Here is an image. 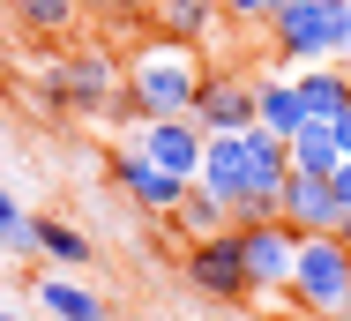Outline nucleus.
<instances>
[{
    "instance_id": "14",
    "label": "nucleus",
    "mask_w": 351,
    "mask_h": 321,
    "mask_svg": "<svg viewBox=\"0 0 351 321\" xmlns=\"http://www.w3.org/2000/svg\"><path fill=\"white\" fill-rule=\"evenodd\" d=\"M30 232H38V261H45V269H82V261L97 254V247H90V232H82V224H68V217H30Z\"/></svg>"
},
{
    "instance_id": "6",
    "label": "nucleus",
    "mask_w": 351,
    "mask_h": 321,
    "mask_svg": "<svg viewBox=\"0 0 351 321\" xmlns=\"http://www.w3.org/2000/svg\"><path fill=\"white\" fill-rule=\"evenodd\" d=\"M195 187H210L224 209H232V224L254 209V157H247V134H210L202 142V172H195Z\"/></svg>"
},
{
    "instance_id": "10",
    "label": "nucleus",
    "mask_w": 351,
    "mask_h": 321,
    "mask_svg": "<svg viewBox=\"0 0 351 321\" xmlns=\"http://www.w3.org/2000/svg\"><path fill=\"white\" fill-rule=\"evenodd\" d=\"M202 142H210V134L195 128V120H142L135 128V150L157 165V172L187 180V187H195V172H202Z\"/></svg>"
},
{
    "instance_id": "20",
    "label": "nucleus",
    "mask_w": 351,
    "mask_h": 321,
    "mask_svg": "<svg viewBox=\"0 0 351 321\" xmlns=\"http://www.w3.org/2000/svg\"><path fill=\"white\" fill-rule=\"evenodd\" d=\"M277 8H284V0H224V23H239V30H269Z\"/></svg>"
},
{
    "instance_id": "11",
    "label": "nucleus",
    "mask_w": 351,
    "mask_h": 321,
    "mask_svg": "<svg viewBox=\"0 0 351 321\" xmlns=\"http://www.w3.org/2000/svg\"><path fill=\"white\" fill-rule=\"evenodd\" d=\"M277 217L299 232V239H337V224H344V209H337V194H329V180H284L277 194Z\"/></svg>"
},
{
    "instance_id": "27",
    "label": "nucleus",
    "mask_w": 351,
    "mask_h": 321,
    "mask_svg": "<svg viewBox=\"0 0 351 321\" xmlns=\"http://www.w3.org/2000/svg\"><path fill=\"white\" fill-rule=\"evenodd\" d=\"M337 239H344V247H351V209H344V224H337Z\"/></svg>"
},
{
    "instance_id": "22",
    "label": "nucleus",
    "mask_w": 351,
    "mask_h": 321,
    "mask_svg": "<svg viewBox=\"0 0 351 321\" xmlns=\"http://www.w3.org/2000/svg\"><path fill=\"white\" fill-rule=\"evenodd\" d=\"M142 8H149V0H82V15H105V23H128Z\"/></svg>"
},
{
    "instance_id": "21",
    "label": "nucleus",
    "mask_w": 351,
    "mask_h": 321,
    "mask_svg": "<svg viewBox=\"0 0 351 321\" xmlns=\"http://www.w3.org/2000/svg\"><path fill=\"white\" fill-rule=\"evenodd\" d=\"M0 254H8V261H38V232H30V217H23L15 232H0Z\"/></svg>"
},
{
    "instance_id": "29",
    "label": "nucleus",
    "mask_w": 351,
    "mask_h": 321,
    "mask_svg": "<svg viewBox=\"0 0 351 321\" xmlns=\"http://www.w3.org/2000/svg\"><path fill=\"white\" fill-rule=\"evenodd\" d=\"M337 321H351V299H344V314H337Z\"/></svg>"
},
{
    "instance_id": "23",
    "label": "nucleus",
    "mask_w": 351,
    "mask_h": 321,
    "mask_svg": "<svg viewBox=\"0 0 351 321\" xmlns=\"http://www.w3.org/2000/svg\"><path fill=\"white\" fill-rule=\"evenodd\" d=\"M329 194H337V209H351V157L337 165V172H329Z\"/></svg>"
},
{
    "instance_id": "28",
    "label": "nucleus",
    "mask_w": 351,
    "mask_h": 321,
    "mask_svg": "<svg viewBox=\"0 0 351 321\" xmlns=\"http://www.w3.org/2000/svg\"><path fill=\"white\" fill-rule=\"evenodd\" d=\"M0 321H30V314H15V307H0Z\"/></svg>"
},
{
    "instance_id": "7",
    "label": "nucleus",
    "mask_w": 351,
    "mask_h": 321,
    "mask_svg": "<svg viewBox=\"0 0 351 321\" xmlns=\"http://www.w3.org/2000/svg\"><path fill=\"white\" fill-rule=\"evenodd\" d=\"M202 134H247L254 128V82L239 67H202V90H195V112Z\"/></svg>"
},
{
    "instance_id": "24",
    "label": "nucleus",
    "mask_w": 351,
    "mask_h": 321,
    "mask_svg": "<svg viewBox=\"0 0 351 321\" xmlns=\"http://www.w3.org/2000/svg\"><path fill=\"white\" fill-rule=\"evenodd\" d=\"M329 134H337V157H351V105L337 112V120H329Z\"/></svg>"
},
{
    "instance_id": "16",
    "label": "nucleus",
    "mask_w": 351,
    "mask_h": 321,
    "mask_svg": "<svg viewBox=\"0 0 351 321\" xmlns=\"http://www.w3.org/2000/svg\"><path fill=\"white\" fill-rule=\"evenodd\" d=\"M149 15H157V30H165V38H180V45H202L217 23H224V0H157Z\"/></svg>"
},
{
    "instance_id": "13",
    "label": "nucleus",
    "mask_w": 351,
    "mask_h": 321,
    "mask_svg": "<svg viewBox=\"0 0 351 321\" xmlns=\"http://www.w3.org/2000/svg\"><path fill=\"white\" fill-rule=\"evenodd\" d=\"M254 128L277 134V142H291L299 128H314V120H306V105H299V75H284V67L254 75Z\"/></svg>"
},
{
    "instance_id": "1",
    "label": "nucleus",
    "mask_w": 351,
    "mask_h": 321,
    "mask_svg": "<svg viewBox=\"0 0 351 321\" xmlns=\"http://www.w3.org/2000/svg\"><path fill=\"white\" fill-rule=\"evenodd\" d=\"M120 90H128V60L112 45H68L60 60L38 67V105L53 120H112Z\"/></svg>"
},
{
    "instance_id": "15",
    "label": "nucleus",
    "mask_w": 351,
    "mask_h": 321,
    "mask_svg": "<svg viewBox=\"0 0 351 321\" xmlns=\"http://www.w3.org/2000/svg\"><path fill=\"white\" fill-rule=\"evenodd\" d=\"M299 105H306L314 128H329V120L351 105V67H337V60H329V67H306V75H299Z\"/></svg>"
},
{
    "instance_id": "30",
    "label": "nucleus",
    "mask_w": 351,
    "mask_h": 321,
    "mask_svg": "<svg viewBox=\"0 0 351 321\" xmlns=\"http://www.w3.org/2000/svg\"><path fill=\"white\" fill-rule=\"evenodd\" d=\"M149 8H157V0H149Z\"/></svg>"
},
{
    "instance_id": "2",
    "label": "nucleus",
    "mask_w": 351,
    "mask_h": 321,
    "mask_svg": "<svg viewBox=\"0 0 351 321\" xmlns=\"http://www.w3.org/2000/svg\"><path fill=\"white\" fill-rule=\"evenodd\" d=\"M195 90H202V53L195 45L165 38V30L149 45H135V60H128V105L142 120H187Z\"/></svg>"
},
{
    "instance_id": "5",
    "label": "nucleus",
    "mask_w": 351,
    "mask_h": 321,
    "mask_svg": "<svg viewBox=\"0 0 351 321\" xmlns=\"http://www.w3.org/2000/svg\"><path fill=\"white\" fill-rule=\"evenodd\" d=\"M180 276H187V292L210 299V307H239V299H254L247 261H239V232H224V239H195L187 261H180Z\"/></svg>"
},
{
    "instance_id": "17",
    "label": "nucleus",
    "mask_w": 351,
    "mask_h": 321,
    "mask_svg": "<svg viewBox=\"0 0 351 321\" xmlns=\"http://www.w3.org/2000/svg\"><path fill=\"white\" fill-rule=\"evenodd\" d=\"M172 232H187V247H195V239H224V232H239V224H232V209H224L210 187H187L180 209H172Z\"/></svg>"
},
{
    "instance_id": "18",
    "label": "nucleus",
    "mask_w": 351,
    "mask_h": 321,
    "mask_svg": "<svg viewBox=\"0 0 351 321\" xmlns=\"http://www.w3.org/2000/svg\"><path fill=\"white\" fill-rule=\"evenodd\" d=\"M8 15L30 30V38H45V45H60L75 23H82V0H8Z\"/></svg>"
},
{
    "instance_id": "3",
    "label": "nucleus",
    "mask_w": 351,
    "mask_h": 321,
    "mask_svg": "<svg viewBox=\"0 0 351 321\" xmlns=\"http://www.w3.org/2000/svg\"><path fill=\"white\" fill-rule=\"evenodd\" d=\"M337 53H344V0H284L277 15H269V60H277L284 75L329 67Z\"/></svg>"
},
{
    "instance_id": "26",
    "label": "nucleus",
    "mask_w": 351,
    "mask_h": 321,
    "mask_svg": "<svg viewBox=\"0 0 351 321\" xmlns=\"http://www.w3.org/2000/svg\"><path fill=\"white\" fill-rule=\"evenodd\" d=\"M337 60L351 67V0H344V53H337Z\"/></svg>"
},
{
    "instance_id": "19",
    "label": "nucleus",
    "mask_w": 351,
    "mask_h": 321,
    "mask_svg": "<svg viewBox=\"0 0 351 321\" xmlns=\"http://www.w3.org/2000/svg\"><path fill=\"white\" fill-rule=\"evenodd\" d=\"M337 165H344V157H337V134L329 128H299L291 134V172H299V180H329Z\"/></svg>"
},
{
    "instance_id": "8",
    "label": "nucleus",
    "mask_w": 351,
    "mask_h": 321,
    "mask_svg": "<svg viewBox=\"0 0 351 321\" xmlns=\"http://www.w3.org/2000/svg\"><path fill=\"white\" fill-rule=\"evenodd\" d=\"M239 261H247L254 299H262V292H284V284H291V261H299V232H291L284 217L239 224Z\"/></svg>"
},
{
    "instance_id": "9",
    "label": "nucleus",
    "mask_w": 351,
    "mask_h": 321,
    "mask_svg": "<svg viewBox=\"0 0 351 321\" xmlns=\"http://www.w3.org/2000/svg\"><path fill=\"white\" fill-rule=\"evenodd\" d=\"M105 172H112V187L128 194L135 209H149V217H172V209H180V194H187V180H172V172H157V165L142 157L135 142H120Z\"/></svg>"
},
{
    "instance_id": "25",
    "label": "nucleus",
    "mask_w": 351,
    "mask_h": 321,
    "mask_svg": "<svg viewBox=\"0 0 351 321\" xmlns=\"http://www.w3.org/2000/svg\"><path fill=\"white\" fill-rule=\"evenodd\" d=\"M15 224H23V209H15V194L0 187V232H15Z\"/></svg>"
},
{
    "instance_id": "12",
    "label": "nucleus",
    "mask_w": 351,
    "mask_h": 321,
    "mask_svg": "<svg viewBox=\"0 0 351 321\" xmlns=\"http://www.w3.org/2000/svg\"><path fill=\"white\" fill-rule=\"evenodd\" d=\"M30 299H38V314H45V321H112V299L90 292V284L68 276V269H45V276L30 284Z\"/></svg>"
},
{
    "instance_id": "4",
    "label": "nucleus",
    "mask_w": 351,
    "mask_h": 321,
    "mask_svg": "<svg viewBox=\"0 0 351 321\" xmlns=\"http://www.w3.org/2000/svg\"><path fill=\"white\" fill-rule=\"evenodd\" d=\"M291 307L314 321H337L351 299V247L344 239H299V261H291Z\"/></svg>"
}]
</instances>
